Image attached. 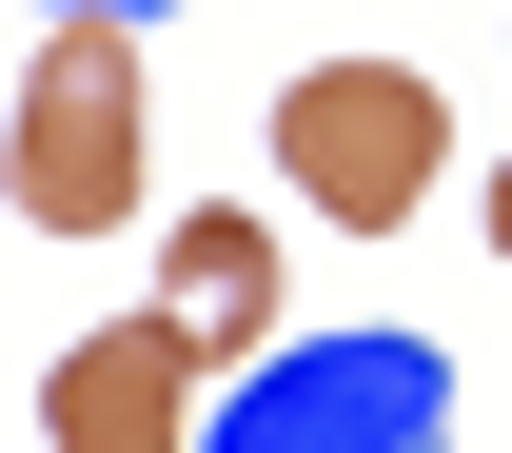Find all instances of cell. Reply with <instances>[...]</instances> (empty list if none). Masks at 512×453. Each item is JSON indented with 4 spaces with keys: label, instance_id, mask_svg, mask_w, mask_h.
Listing matches in <instances>:
<instances>
[{
    "label": "cell",
    "instance_id": "6",
    "mask_svg": "<svg viewBox=\"0 0 512 453\" xmlns=\"http://www.w3.org/2000/svg\"><path fill=\"white\" fill-rule=\"evenodd\" d=\"M60 20H158V0H60Z\"/></svg>",
    "mask_w": 512,
    "mask_h": 453
},
{
    "label": "cell",
    "instance_id": "4",
    "mask_svg": "<svg viewBox=\"0 0 512 453\" xmlns=\"http://www.w3.org/2000/svg\"><path fill=\"white\" fill-rule=\"evenodd\" d=\"M40 453H197V335L178 316H119L40 375Z\"/></svg>",
    "mask_w": 512,
    "mask_h": 453
},
{
    "label": "cell",
    "instance_id": "7",
    "mask_svg": "<svg viewBox=\"0 0 512 453\" xmlns=\"http://www.w3.org/2000/svg\"><path fill=\"white\" fill-rule=\"evenodd\" d=\"M493 257H512V158H493Z\"/></svg>",
    "mask_w": 512,
    "mask_h": 453
},
{
    "label": "cell",
    "instance_id": "2",
    "mask_svg": "<svg viewBox=\"0 0 512 453\" xmlns=\"http://www.w3.org/2000/svg\"><path fill=\"white\" fill-rule=\"evenodd\" d=\"M0 197L40 237H119L138 217V20H40L20 119H0Z\"/></svg>",
    "mask_w": 512,
    "mask_h": 453
},
{
    "label": "cell",
    "instance_id": "1",
    "mask_svg": "<svg viewBox=\"0 0 512 453\" xmlns=\"http://www.w3.org/2000/svg\"><path fill=\"white\" fill-rule=\"evenodd\" d=\"M276 178H296V217H335V237L434 217V178H453L434 60H316V79H276Z\"/></svg>",
    "mask_w": 512,
    "mask_h": 453
},
{
    "label": "cell",
    "instance_id": "3",
    "mask_svg": "<svg viewBox=\"0 0 512 453\" xmlns=\"http://www.w3.org/2000/svg\"><path fill=\"white\" fill-rule=\"evenodd\" d=\"M217 453H453V375L414 335H276L217 414Z\"/></svg>",
    "mask_w": 512,
    "mask_h": 453
},
{
    "label": "cell",
    "instance_id": "5",
    "mask_svg": "<svg viewBox=\"0 0 512 453\" xmlns=\"http://www.w3.org/2000/svg\"><path fill=\"white\" fill-rule=\"evenodd\" d=\"M158 316L197 335V375H256V355H276V316H296V276H276V217H237V197L158 217Z\"/></svg>",
    "mask_w": 512,
    "mask_h": 453
}]
</instances>
